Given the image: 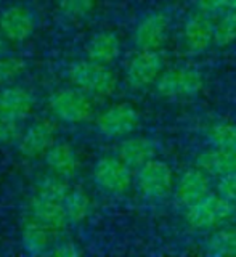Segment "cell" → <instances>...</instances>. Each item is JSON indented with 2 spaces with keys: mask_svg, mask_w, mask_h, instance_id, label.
I'll list each match as a JSON object with an SVG mask.
<instances>
[{
  "mask_svg": "<svg viewBox=\"0 0 236 257\" xmlns=\"http://www.w3.org/2000/svg\"><path fill=\"white\" fill-rule=\"evenodd\" d=\"M119 55H121V40L114 32L109 31L98 32L87 44V56L92 61L109 64Z\"/></svg>",
  "mask_w": 236,
  "mask_h": 257,
  "instance_id": "cell-19",
  "label": "cell"
},
{
  "mask_svg": "<svg viewBox=\"0 0 236 257\" xmlns=\"http://www.w3.org/2000/svg\"><path fill=\"white\" fill-rule=\"evenodd\" d=\"M218 193L236 204V171L218 177Z\"/></svg>",
  "mask_w": 236,
  "mask_h": 257,
  "instance_id": "cell-29",
  "label": "cell"
},
{
  "mask_svg": "<svg viewBox=\"0 0 236 257\" xmlns=\"http://www.w3.org/2000/svg\"><path fill=\"white\" fill-rule=\"evenodd\" d=\"M162 68H164V60L159 50H140L127 66V82L134 88L148 87L159 79Z\"/></svg>",
  "mask_w": 236,
  "mask_h": 257,
  "instance_id": "cell-8",
  "label": "cell"
},
{
  "mask_svg": "<svg viewBox=\"0 0 236 257\" xmlns=\"http://www.w3.org/2000/svg\"><path fill=\"white\" fill-rule=\"evenodd\" d=\"M7 53V39L4 34H0V56H4Z\"/></svg>",
  "mask_w": 236,
  "mask_h": 257,
  "instance_id": "cell-31",
  "label": "cell"
},
{
  "mask_svg": "<svg viewBox=\"0 0 236 257\" xmlns=\"http://www.w3.org/2000/svg\"><path fill=\"white\" fill-rule=\"evenodd\" d=\"M138 122H140V114L138 111L129 103H116L104 109L96 119V127L100 134L109 139H119L132 134Z\"/></svg>",
  "mask_w": 236,
  "mask_h": 257,
  "instance_id": "cell-6",
  "label": "cell"
},
{
  "mask_svg": "<svg viewBox=\"0 0 236 257\" xmlns=\"http://www.w3.org/2000/svg\"><path fill=\"white\" fill-rule=\"evenodd\" d=\"M156 88L166 98H188L204 88V76L194 68H172L159 76Z\"/></svg>",
  "mask_w": 236,
  "mask_h": 257,
  "instance_id": "cell-3",
  "label": "cell"
},
{
  "mask_svg": "<svg viewBox=\"0 0 236 257\" xmlns=\"http://www.w3.org/2000/svg\"><path fill=\"white\" fill-rule=\"evenodd\" d=\"M209 193H210L209 175L198 166L185 171L180 175L175 187L177 201L185 207H190L194 203H198L204 196H207Z\"/></svg>",
  "mask_w": 236,
  "mask_h": 257,
  "instance_id": "cell-12",
  "label": "cell"
},
{
  "mask_svg": "<svg viewBox=\"0 0 236 257\" xmlns=\"http://www.w3.org/2000/svg\"><path fill=\"white\" fill-rule=\"evenodd\" d=\"M234 214V203L220 193H209L198 203L186 207V222L194 230H209L230 220Z\"/></svg>",
  "mask_w": 236,
  "mask_h": 257,
  "instance_id": "cell-2",
  "label": "cell"
},
{
  "mask_svg": "<svg viewBox=\"0 0 236 257\" xmlns=\"http://www.w3.org/2000/svg\"><path fill=\"white\" fill-rule=\"evenodd\" d=\"M209 137L214 147L236 151V124L217 122L209 128Z\"/></svg>",
  "mask_w": 236,
  "mask_h": 257,
  "instance_id": "cell-24",
  "label": "cell"
},
{
  "mask_svg": "<svg viewBox=\"0 0 236 257\" xmlns=\"http://www.w3.org/2000/svg\"><path fill=\"white\" fill-rule=\"evenodd\" d=\"M26 69V61L16 56H0V85H7L20 77Z\"/></svg>",
  "mask_w": 236,
  "mask_h": 257,
  "instance_id": "cell-25",
  "label": "cell"
},
{
  "mask_svg": "<svg viewBox=\"0 0 236 257\" xmlns=\"http://www.w3.org/2000/svg\"><path fill=\"white\" fill-rule=\"evenodd\" d=\"M206 247L214 255H236V227L215 231L207 239Z\"/></svg>",
  "mask_w": 236,
  "mask_h": 257,
  "instance_id": "cell-22",
  "label": "cell"
},
{
  "mask_svg": "<svg viewBox=\"0 0 236 257\" xmlns=\"http://www.w3.org/2000/svg\"><path fill=\"white\" fill-rule=\"evenodd\" d=\"M34 18L28 8L21 5H15L7 8L0 15V32L5 36L7 40L12 42H23L32 32H34Z\"/></svg>",
  "mask_w": 236,
  "mask_h": 257,
  "instance_id": "cell-13",
  "label": "cell"
},
{
  "mask_svg": "<svg viewBox=\"0 0 236 257\" xmlns=\"http://www.w3.org/2000/svg\"><path fill=\"white\" fill-rule=\"evenodd\" d=\"M214 32L215 24L209 18V15L202 12L193 15L183 28V42L186 50L193 55L206 52L210 44H214Z\"/></svg>",
  "mask_w": 236,
  "mask_h": 257,
  "instance_id": "cell-11",
  "label": "cell"
},
{
  "mask_svg": "<svg viewBox=\"0 0 236 257\" xmlns=\"http://www.w3.org/2000/svg\"><path fill=\"white\" fill-rule=\"evenodd\" d=\"M236 40V8L226 10L218 23L215 24L214 44L217 47H226Z\"/></svg>",
  "mask_w": 236,
  "mask_h": 257,
  "instance_id": "cell-23",
  "label": "cell"
},
{
  "mask_svg": "<svg viewBox=\"0 0 236 257\" xmlns=\"http://www.w3.org/2000/svg\"><path fill=\"white\" fill-rule=\"evenodd\" d=\"M58 8L71 18H85L96 5V0H56Z\"/></svg>",
  "mask_w": 236,
  "mask_h": 257,
  "instance_id": "cell-26",
  "label": "cell"
},
{
  "mask_svg": "<svg viewBox=\"0 0 236 257\" xmlns=\"http://www.w3.org/2000/svg\"><path fill=\"white\" fill-rule=\"evenodd\" d=\"M95 182L109 193H126L132 185V169L119 156L98 159L93 171Z\"/></svg>",
  "mask_w": 236,
  "mask_h": 257,
  "instance_id": "cell-7",
  "label": "cell"
},
{
  "mask_svg": "<svg viewBox=\"0 0 236 257\" xmlns=\"http://www.w3.org/2000/svg\"><path fill=\"white\" fill-rule=\"evenodd\" d=\"M34 106L32 95L23 87H7L0 92V114L16 119H26Z\"/></svg>",
  "mask_w": 236,
  "mask_h": 257,
  "instance_id": "cell-16",
  "label": "cell"
},
{
  "mask_svg": "<svg viewBox=\"0 0 236 257\" xmlns=\"http://www.w3.org/2000/svg\"><path fill=\"white\" fill-rule=\"evenodd\" d=\"M53 254L55 255H60V257H74V255H79L80 251L77 249L76 244H72V243H63V244H58V246L53 249Z\"/></svg>",
  "mask_w": 236,
  "mask_h": 257,
  "instance_id": "cell-30",
  "label": "cell"
},
{
  "mask_svg": "<svg viewBox=\"0 0 236 257\" xmlns=\"http://www.w3.org/2000/svg\"><path fill=\"white\" fill-rule=\"evenodd\" d=\"M69 79L88 95L109 96L117 87V79L106 64L96 61H77L69 68Z\"/></svg>",
  "mask_w": 236,
  "mask_h": 257,
  "instance_id": "cell-1",
  "label": "cell"
},
{
  "mask_svg": "<svg viewBox=\"0 0 236 257\" xmlns=\"http://www.w3.org/2000/svg\"><path fill=\"white\" fill-rule=\"evenodd\" d=\"M64 211H66L68 220L71 222H82L90 214V199L80 190L69 191L63 201Z\"/></svg>",
  "mask_w": 236,
  "mask_h": 257,
  "instance_id": "cell-21",
  "label": "cell"
},
{
  "mask_svg": "<svg viewBox=\"0 0 236 257\" xmlns=\"http://www.w3.org/2000/svg\"><path fill=\"white\" fill-rule=\"evenodd\" d=\"M21 120L0 114V145H12L21 139Z\"/></svg>",
  "mask_w": 236,
  "mask_h": 257,
  "instance_id": "cell-27",
  "label": "cell"
},
{
  "mask_svg": "<svg viewBox=\"0 0 236 257\" xmlns=\"http://www.w3.org/2000/svg\"><path fill=\"white\" fill-rule=\"evenodd\" d=\"M56 127L50 119H40L21 135L18 142V148L23 156L26 158H37L52 148L55 143Z\"/></svg>",
  "mask_w": 236,
  "mask_h": 257,
  "instance_id": "cell-9",
  "label": "cell"
},
{
  "mask_svg": "<svg viewBox=\"0 0 236 257\" xmlns=\"http://www.w3.org/2000/svg\"><path fill=\"white\" fill-rule=\"evenodd\" d=\"M196 166L202 169L207 175L222 177L236 171V151L214 147L199 153Z\"/></svg>",
  "mask_w": 236,
  "mask_h": 257,
  "instance_id": "cell-17",
  "label": "cell"
},
{
  "mask_svg": "<svg viewBox=\"0 0 236 257\" xmlns=\"http://www.w3.org/2000/svg\"><path fill=\"white\" fill-rule=\"evenodd\" d=\"M31 217H34L36 220L47 225L52 230L61 228L68 220L63 201L42 195H37L31 201Z\"/></svg>",
  "mask_w": 236,
  "mask_h": 257,
  "instance_id": "cell-14",
  "label": "cell"
},
{
  "mask_svg": "<svg viewBox=\"0 0 236 257\" xmlns=\"http://www.w3.org/2000/svg\"><path fill=\"white\" fill-rule=\"evenodd\" d=\"M117 156L130 169H140L151 159L156 158V147L145 137H130L119 145Z\"/></svg>",
  "mask_w": 236,
  "mask_h": 257,
  "instance_id": "cell-15",
  "label": "cell"
},
{
  "mask_svg": "<svg viewBox=\"0 0 236 257\" xmlns=\"http://www.w3.org/2000/svg\"><path fill=\"white\" fill-rule=\"evenodd\" d=\"M169 29V20L164 13H150L138 23L134 42L138 50H159L164 45Z\"/></svg>",
  "mask_w": 236,
  "mask_h": 257,
  "instance_id": "cell-10",
  "label": "cell"
},
{
  "mask_svg": "<svg viewBox=\"0 0 236 257\" xmlns=\"http://www.w3.org/2000/svg\"><path fill=\"white\" fill-rule=\"evenodd\" d=\"M174 174L166 161L151 159L137 172L138 191L148 199H161L172 190Z\"/></svg>",
  "mask_w": 236,
  "mask_h": 257,
  "instance_id": "cell-5",
  "label": "cell"
},
{
  "mask_svg": "<svg viewBox=\"0 0 236 257\" xmlns=\"http://www.w3.org/2000/svg\"><path fill=\"white\" fill-rule=\"evenodd\" d=\"M68 193L69 190L66 187V183H63L58 179H45L40 183V190H39V195L58 199V201H64Z\"/></svg>",
  "mask_w": 236,
  "mask_h": 257,
  "instance_id": "cell-28",
  "label": "cell"
},
{
  "mask_svg": "<svg viewBox=\"0 0 236 257\" xmlns=\"http://www.w3.org/2000/svg\"><path fill=\"white\" fill-rule=\"evenodd\" d=\"M53 241V230L40 223L34 217L23 228V244L31 254H44Z\"/></svg>",
  "mask_w": 236,
  "mask_h": 257,
  "instance_id": "cell-20",
  "label": "cell"
},
{
  "mask_svg": "<svg viewBox=\"0 0 236 257\" xmlns=\"http://www.w3.org/2000/svg\"><path fill=\"white\" fill-rule=\"evenodd\" d=\"M231 8H236V0H231Z\"/></svg>",
  "mask_w": 236,
  "mask_h": 257,
  "instance_id": "cell-32",
  "label": "cell"
},
{
  "mask_svg": "<svg viewBox=\"0 0 236 257\" xmlns=\"http://www.w3.org/2000/svg\"><path fill=\"white\" fill-rule=\"evenodd\" d=\"M48 167L60 177H72L79 171V158L74 148L68 143H53L52 148L45 153Z\"/></svg>",
  "mask_w": 236,
  "mask_h": 257,
  "instance_id": "cell-18",
  "label": "cell"
},
{
  "mask_svg": "<svg viewBox=\"0 0 236 257\" xmlns=\"http://www.w3.org/2000/svg\"><path fill=\"white\" fill-rule=\"evenodd\" d=\"M50 109L52 112L60 117L64 122L79 124L85 122L93 114V104L88 98V93L82 92L80 88H63L56 90L50 96Z\"/></svg>",
  "mask_w": 236,
  "mask_h": 257,
  "instance_id": "cell-4",
  "label": "cell"
}]
</instances>
